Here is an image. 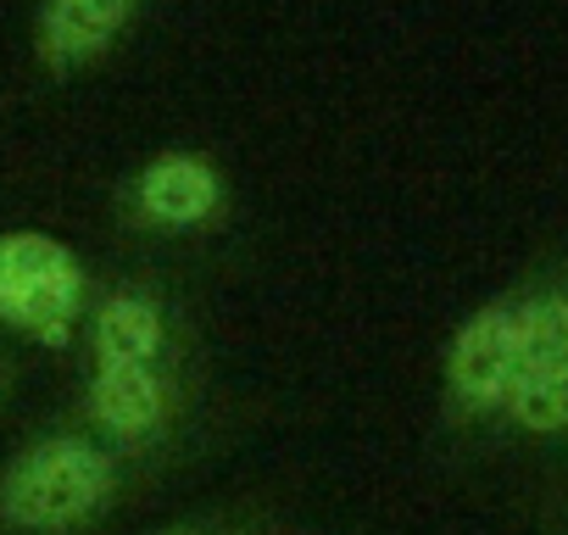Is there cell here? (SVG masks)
Wrapping results in <instances>:
<instances>
[{
    "label": "cell",
    "instance_id": "cell-5",
    "mask_svg": "<svg viewBox=\"0 0 568 535\" xmlns=\"http://www.w3.org/2000/svg\"><path fill=\"white\" fill-rule=\"evenodd\" d=\"M90 418L106 430V435H123V441H140L156 430L162 418V380L151 369H101L95 385H90Z\"/></svg>",
    "mask_w": 568,
    "mask_h": 535
},
{
    "label": "cell",
    "instance_id": "cell-8",
    "mask_svg": "<svg viewBox=\"0 0 568 535\" xmlns=\"http://www.w3.org/2000/svg\"><path fill=\"white\" fill-rule=\"evenodd\" d=\"M518 352L524 374L568 363V296H540L518 307Z\"/></svg>",
    "mask_w": 568,
    "mask_h": 535
},
{
    "label": "cell",
    "instance_id": "cell-1",
    "mask_svg": "<svg viewBox=\"0 0 568 535\" xmlns=\"http://www.w3.org/2000/svg\"><path fill=\"white\" fill-rule=\"evenodd\" d=\"M112 496V457L84 441H45L0 480V518L18 529H73Z\"/></svg>",
    "mask_w": 568,
    "mask_h": 535
},
{
    "label": "cell",
    "instance_id": "cell-2",
    "mask_svg": "<svg viewBox=\"0 0 568 535\" xmlns=\"http://www.w3.org/2000/svg\"><path fill=\"white\" fill-rule=\"evenodd\" d=\"M79 296H84V274L62 240L29 229L0 234V319L12 330L45 346H68Z\"/></svg>",
    "mask_w": 568,
    "mask_h": 535
},
{
    "label": "cell",
    "instance_id": "cell-7",
    "mask_svg": "<svg viewBox=\"0 0 568 535\" xmlns=\"http://www.w3.org/2000/svg\"><path fill=\"white\" fill-rule=\"evenodd\" d=\"M134 0H51L45 12V57L51 62H84L95 57L129 18Z\"/></svg>",
    "mask_w": 568,
    "mask_h": 535
},
{
    "label": "cell",
    "instance_id": "cell-6",
    "mask_svg": "<svg viewBox=\"0 0 568 535\" xmlns=\"http://www.w3.org/2000/svg\"><path fill=\"white\" fill-rule=\"evenodd\" d=\"M95 352L101 369H151V357L162 352V313L151 296H112L95 319Z\"/></svg>",
    "mask_w": 568,
    "mask_h": 535
},
{
    "label": "cell",
    "instance_id": "cell-9",
    "mask_svg": "<svg viewBox=\"0 0 568 535\" xmlns=\"http://www.w3.org/2000/svg\"><path fill=\"white\" fill-rule=\"evenodd\" d=\"M507 413L535 430V435H551V430H568V363L557 369H535L513 385L507 396Z\"/></svg>",
    "mask_w": 568,
    "mask_h": 535
},
{
    "label": "cell",
    "instance_id": "cell-3",
    "mask_svg": "<svg viewBox=\"0 0 568 535\" xmlns=\"http://www.w3.org/2000/svg\"><path fill=\"white\" fill-rule=\"evenodd\" d=\"M452 391L474 407H507L513 385L524 380V352H518V307H490L479 319H468L452 341L446 357Z\"/></svg>",
    "mask_w": 568,
    "mask_h": 535
},
{
    "label": "cell",
    "instance_id": "cell-4",
    "mask_svg": "<svg viewBox=\"0 0 568 535\" xmlns=\"http://www.w3.org/2000/svg\"><path fill=\"white\" fill-rule=\"evenodd\" d=\"M223 201L217 190V173L201 162V157H156L145 173H140V212L151 223H168V229H190L201 218H212Z\"/></svg>",
    "mask_w": 568,
    "mask_h": 535
}]
</instances>
